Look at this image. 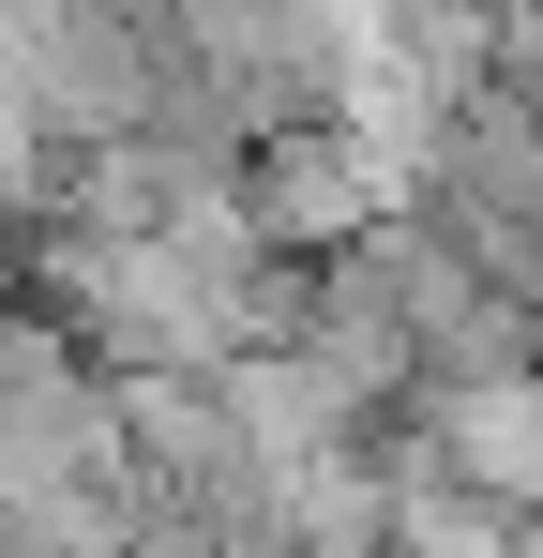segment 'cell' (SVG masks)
Instances as JSON below:
<instances>
[{
    "label": "cell",
    "mask_w": 543,
    "mask_h": 558,
    "mask_svg": "<svg viewBox=\"0 0 543 558\" xmlns=\"http://www.w3.org/2000/svg\"><path fill=\"white\" fill-rule=\"evenodd\" d=\"M136 558H167V544H136Z\"/></svg>",
    "instance_id": "277c9868"
},
{
    "label": "cell",
    "mask_w": 543,
    "mask_h": 558,
    "mask_svg": "<svg viewBox=\"0 0 543 558\" xmlns=\"http://www.w3.org/2000/svg\"><path fill=\"white\" fill-rule=\"evenodd\" d=\"M408 438H423L468 498H498L514 529H543V363L483 377V392H423V408H408Z\"/></svg>",
    "instance_id": "3957f363"
},
{
    "label": "cell",
    "mask_w": 543,
    "mask_h": 558,
    "mask_svg": "<svg viewBox=\"0 0 543 558\" xmlns=\"http://www.w3.org/2000/svg\"><path fill=\"white\" fill-rule=\"evenodd\" d=\"M408 211H438L452 242H468V272L514 287L543 317V106L529 92H468L438 136V167H423V196Z\"/></svg>",
    "instance_id": "6da1fadb"
},
{
    "label": "cell",
    "mask_w": 543,
    "mask_h": 558,
    "mask_svg": "<svg viewBox=\"0 0 543 558\" xmlns=\"http://www.w3.org/2000/svg\"><path fill=\"white\" fill-rule=\"evenodd\" d=\"M242 211H257L272 257L333 272L362 227H377V211H408V196H393V167L362 151L348 121H302V136H257V151H242Z\"/></svg>",
    "instance_id": "7a4b0ae2"
}]
</instances>
